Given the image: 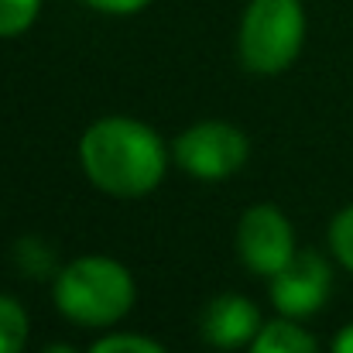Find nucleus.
<instances>
[{"label":"nucleus","mask_w":353,"mask_h":353,"mask_svg":"<svg viewBox=\"0 0 353 353\" xmlns=\"http://www.w3.org/2000/svg\"><path fill=\"white\" fill-rule=\"evenodd\" d=\"M79 161L90 182L110 196H148L165 179V144L161 137L130 117L97 120L79 141Z\"/></svg>","instance_id":"f257e3e1"},{"label":"nucleus","mask_w":353,"mask_h":353,"mask_svg":"<svg viewBox=\"0 0 353 353\" xmlns=\"http://www.w3.org/2000/svg\"><path fill=\"white\" fill-rule=\"evenodd\" d=\"M55 305L76 326H114L134 305V278L114 257H76L55 281Z\"/></svg>","instance_id":"f03ea898"},{"label":"nucleus","mask_w":353,"mask_h":353,"mask_svg":"<svg viewBox=\"0 0 353 353\" xmlns=\"http://www.w3.org/2000/svg\"><path fill=\"white\" fill-rule=\"evenodd\" d=\"M302 38V0H250L240 24V59L257 76H278L295 62Z\"/></svg>","instance_id":"7ed1b4c3"},{"label":"nucleus","mask_w":353,"mask_h":353,"mask_svg":"<svg viewBox=\"0 0 353 353\" xmlns=\"http://www.w3.org/2000/svg\"><path fill=\"white\" fill-rule=\"evenodd\" d=\"M175 161L196 179H227L247 161V137L227 120L192 123L175 141Z\"/></svg>","instance_id":"20e7f679"},{"label":"nucleus","mask_w":353,"mask_h":353,"mask_svg":"<svg viewBox=\"0 0 353 353\" xmlns=\"http://www.w3.org/2000/svg\"><path fill=\"white\" fill-rule=\"evenodd\" d=\"M236 250H240L247 271L274 278L295 257V234H292L288 216L271 203L250 206L236 227Z\"/></svg>","instance_id":"39448f33"},{"label":"nucleus","mask_w":353,"mask_h":353,"mask_svg":"<svg viewBox=\"0 0 353 353\" xmlns=\"http://www.w3.org/2000/svg\"><path fill=\"white\" fill-rule=\"evenodd\" d=\"M330 295V264L316 250H295V257L271 278V302L281 316L299 319L323 309Z\"/></svg>","instance_id":"423d86ee"},{"label":"nucleus","mask_w":353,"mask_h":353,"mask_svg":"<svg viewBox=\"0 0 353 353\" xmlns=\"http://www.w3.org/2000/svg\"><path fill=\"white\" fill-rule=\"evenodd\" d=\"M257 333H261V312L243 295H220L203 312V336L220 350L243 347Z\"/></svg>","instance_id":"0eeeda50"},{"label":"nucleus","mask_w":353,"mask_h":353,"mask_svg":"<svg viewBox=\"0 0 353 353\" xmlns=\"http://www.w3.org/2000/svg\"><path fill=\"white\" fill-rule=\"evenodd\" d=\"M250 353H316V340L292 319H274L250 340Z\"/></svg>","instance_id":"6e6552de"},{"label":"nucleus","mask_w":353,"mask_h":353,"mask_svg":"<svg viewBox=\"0 0 353 353\" xmlns=\"http://www.w3.org/2000/svg\"><path fill=\"white\" fill-rule=\"evenodd\" d=\"M28 343V316L24 309L0 295V353H21Z\"/></svg>","instance_id":"1a4fd4ad"},{"label":"nucleus","mask_w":353,"mask_h":353,"mask_svg":"<svg viewBox=\"0 0 353 353\" xmlns=\"http://www.w3.org/2000/svg\"><path fill=\"white\" fill-rule=\"evenodd\" d=\"M41 0H0V38H14L34 24Z\"/></svg>","instance_id":"9d476101"},{"label":"nucleus","mask_w":353,"mask_h":353,"mask_svg":"<svg viewBox=\"0 0 353 353\" xmlns=\"http://www.w3.org/2000/svg\"><path fill=\"white\" fill-rule=\"evenodd\" d=\"M330 243H333L340 264H343L347 271H353V206H347V210L333 220V227H330Z\"/></svg>","instance_id":"9b49d317"},{"label":"nucleus","mask_w":353,"mask_h":353,"mask_svg":"<svg viewBox=\"0 0 353 353\" xmlns=\"http://www.w3.org/2000/svg\"><path fill=\"white\" fill-rule=\"evenodd\" d=\"M90 353H165L154 340L148 336H134V333H117V336H107L100 340Z\"/></svg>","instance_id":"f8f14e48"},{"label":"nucleus","mask_w":353,"mask_h":353,"mask_svg":"<svg viewBox=\"0 0 353 353\" xmlns=\"http://www.w3.org/2000/svg\"><path fill=\"white\" fill-rule=\"evenodd\" d=\"M86 3L97 10H107V14H134V10L148 7L151 0H86Z\"/></svg>","instance_id":"ddd939ff"},{"label":"nucleus","mask_w":353,"mask_h":353,"mask_svg":"<svg viewBox=\"0 0 353 353\" xmlns=\"http://www.w3.org/2000/svg\"><path fill=\"white\" fill-rule=\"evenodd\" d=\"M333 353H353V323H350V326H343V330L336 333Z\"/></svg>","instance_id":"4468645a"},{"label":"nucleus","mask_w":353,"mask_h":353,"mask_svg":"<svg viewBox=\"0 0 353 353\" xmlns=\"http://www.w3.org/2000/svg\"><path fill=\"white\" fill-rule=\"evenodd\" d=\"M41 353H76L72 347H62V343H55V347H48V350H41Z\"/></svg>","instance_id":"2eb2a0df"}]
</instances>
